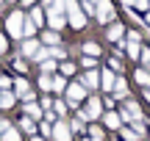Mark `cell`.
Instances as JSON below:
<instances>
[{
    "instance_id": "15",
    "label": "cell",
    "mask_w": 150,
    "mask_h": 141,
    "mask_svg": "<svg viewBox=\"0 0 150 141\" xmlns=\"http://www.w3.org/2000/svg\"><path fill=\"white\" fill-rule=\"evenodd\" d=\"M22 111H25L28 119H36V122H42V116H45V111L39 108V103H25V108H22Z\"/></svg>"
},
{
    "instance_id": "19",
    "label": "cell",
    "mask_w": 150,
    "mask_h": 141,
    "mask_svg": "<svg viewBox=\"0 0 150 141\" xmlns=\"http://www.w3.org/2000/svg\"><path fill=\"white\" fill-rule=\"evenodd\" d=\"M14 105H17L14 91H0V108H14Z\"/></svg>"
},
{
    "instance_id": "18",
    "label": "cell",
    "mask_w": 150,
    "mask_h": 141,
    "mask_svg": "<svg viewBox=\"0 0 150 141\" xmlns=\"http://www.w3.org/2000/svg\"><path fill=\"white\" fill-rule=\"evenodd\" d=\"M122 33H125V28L120 25V22H114V25L108 28V33H106V39H108V42H122Z\"/></svg>"
},
{
    "instance_id": "45",
    "label": "cell",
    "mask_w": 150,
    "mask_h": 141,
    "mask_svg": "<svg viewBox=\"0 0 150 141\" xmlns=\"http://www.w3.org/2000/svg\"><path fill=\"white\" fill-rule=\"evenodd\" d=\"M122 6H134V0H122Z\"/></svg>"
},
{
    "instance_id": "44",
    "label": "cell",
    "mask_w": 150,
    "mask_h": 141,
    "mask_svg": "<svg viewBox=\"0 0 150 141\" xmlns=\"http://www.w3.org/2000/svg\"><path fill=\"white\" fill-rule=\"evenodd\" d=\"M145 100H147V105H150V89H145Z\"/></svg>"
},
{
    "instance_id": "5",
    "label": "cell",
    "mask_w": 150,
    "mask_h": 141,
    "mask_svg": "<svg viewBox=\"0 0 150 141\" xmlns=\"http://www.w3.org/2000/svg\"><path fill=\"white\" fill-rule=\"evenodd\" d=\"M64 94H67V105L78 111V108H81V103H83V100H86V94H89V91H86V89L81 86V83H70Z\"/></svg>"
},
{
    "instance_id": "33",
    "label": "cell",
    "mask_w": 150,
    "mask_h": 141,
    "mask_svg": "<svg viewBox=\"0 0 150 141\" xmlns=\"http://www.w3.org/2000/svg\"><path fill=\"white\" fill-rule=\"evenodd\" d=\"M139 61H142V69H145V72H150V47H142Z\"/></svg>"
},
{
    "instance_id": "30",
    "label": "cell",
    "mask_w": 150,
    "mask_h": 141,
    "mask_svg": "<svg viewBox=\"0 0 150 141\" xmlns=\"http://www.w3.org/2000/svg\"><path fill=\"white\" fill-rule=\"evenodd\" d=\"M42 42L47 44V47H59V33H56V31H47V33H42Z\"/></svg>"
},
{
    "instance_id": "42",
    "label": "cell",
    "mask_w": 150,
    "mask_h": 141,
    "mask_svg": "<svg viewBox=\"0 0 150 141\" xmlns=\"http://www.w3.org/2000/svg\"><path fill=\"white\" fill-rule=\"evenodd\" d=\"M20 3H22V6H31V8H33V6H36V0H20Z\"/></svg>"
},
{
    "instance_id": "36",
    "label": "cell",
    "mask_w": 150,
    "mask_h": 141,
    "mask_svg": "<svg viewBox=\"0 0 150 141\" xmlns=\"http://www.w3.org/2000/svg\"><path fill=\"white\" fill-rule=\"evenodd\" d=\"M108 69H111L114 75H117V72H122V61H120V55H114V58L108 61Z\"/></svg>"
},
{
    "instance_id": "27",
    "label": "cell",
    "mask_w": 150,
    "mask_h": 141,
    "mask_svg": "<svg viewBox=\"0 0 150 141\" xmlns=\"http://www.w3.org/2000/svg\"><path fill=\"white\" fill-rule=\"evenodd\" d=\"M83 55L97 58V55H100V44H97V42H86V44H83Z\"/></svg>"
},
{
    "instance_id": "22",
    "label": "cell",
    "mask_w": 150,
    "mask_h": 141,
    "mask_svg": "<svg viewBox=\"0 0 150 141\" xmlns=\"http://www.w3.org/2000/svg\"><path fill=\"white\" fill-rule=\"evenodd\" d=\"M67 125H70V133H86V125H83V119H81L78 114H75Z\"/></svg>"
},
{
    "instance_id": "46",
    "label": "cell",
    "mask_w": 150,
    "mask_h": 141,
    "mask_svg": "<svg viewBox=\"0 0 150 141\" xmlns=\"http://www.w3.org/2000/svg\"><path fill=\"white\" fill-rule=\"evenodd\" d=\"M33 141H45V138H42V136H33Z\"/></svg>"
},
{
    "instance_id": "6",
    "label": "cell",
    "mask_w": 150,
    "mask_h": 141,
    "mask_svg": "<svg viewBox=\"0 0 150 141\" xmlns=\"http://www.w3.org/2000/svg\"><path fill=\"white\" fill-rule=\"evenodd\" d=\"M142 33L139 31H131V33H125V42H122V47H125V53H128V58H139V53H142Z\"/></svg>"
},
{
    "instance_id": "17",
    "label": "cell",
    "mask_w": 150,
    "mask_h": 141,
    "mask_svg": "<svg viewBox=\"0 0 150 141\" xmlns=\"http://www.w3.org/2000/svg\"><path fill=\"white\" fill-rule=\"evenodd\" d=\"M67 86H70V83H67V77L56 72V75H53V89H50V91H56V94H59V97H61V94L67 91Z\"/></svg>"
},
{
    "instance_id": "14",
    "label": "cell",
    "mask_w": 150,
    "mask_h": 141,
    "mask_svg": "<svg viewBox=\"0 0 150 141\" xmlns=\"http://www.w3.org/2000/svg\"><path fill=\"white\" fill-rule=\"evenodd\" d=\"M36 50H39V42H36V39H25L22 47H20V53H22V58H33Z\"/></svg>"
},
{
    "instance_id": "38",
    "label": "cell",
    "mask_w": 150,
    "mask_h": 141,
    "mask_svg": "<svg viewBox=\"0 0 150 141\" xmlns=\"http://www.w3.org/2000/svg\"><path fill=\"white\" fill-rule=\"evenodd\" d=\"M11 66H14L17 72H28V64H25L22 58H14V61H11Z\"/></svg>"
},
{
    "instance_id": "1",
    "label": "cell",
    "mask_w": 150,
    "mask_h": 141,
    "mask_svg": "<svg viewBox=\"0 0 150 141\" xmlns=\"http://www.w3.org/2000/svg\"><path fill=\"white\" fill-rule=\"evenodd\" d=\"M117 114H120V119H122V125H136V122H145L139 103H134V100H125V105H120Z\"/></svg>"
},
{
    "instance_id": "34",
    "label": "cell",
    "mask_w": 150,
    "mask_h": 141,
    "mask_svg": "<svg viewBox=\"0 0 150 141\" xmlns=\"http://www.w3.org/2000/svg\"><path fill=\"white\" fill-rule=\"evenodd\" d=\"M36 127H39V133H42V138H50V136H53V125H50V122H45V119H42Z\"/></svg>"
},
{
    "instance_id": "21",
    "label": "cell",
    "mask_w": 150,
    "mask_h": 141,
    "mask_svg": "<svg viewBox=\"0 0 150 141\" xmlns=\"http://www.w3.org/2000/svg\"><path fill=\"white\" fill-rule=\"evenodd\" d=\"M89 130V141H106V130H103L100 125H92V127H86Z\"/></svg>"
},
{
    "instance_id": "12",
    "label": "cell",
    "mask_w": 150,
    "mask_h": 141,
    "mask_svg": "<svg viewBox=\"0 0 150 141\" xmlns=\"http://www.w3.org/2000/svg\"><path fill=\"white\" fill-rule=\"evenodd\" d=\"M103 127H108V130H120L122 127V119H120L117 111H106L103 114Z\"/></svg>"
},
{
    "instance_id": "9",
    "label": "cell",
    "mask_w": 150,
    "mask_h": 141,
    "mask_svg": "<svg viewBox=\"0 0 150 141\" xmlns=\"http://www.w3.org/2000/svg\"><path fill=\"white\" fill-rule=\"evenodd\" d=\"M45 17H47V22H50V31H61V28L67 25V17H64V11L53 8V6H50V8L45 11Z\"/></svg>"
},
{
    "instance_id": "8",
    "label": "cell",
    "mask_w": 150,
    "mask_h": 141,
    "mask_svg": "<svg viewBox=\"0 0 150 141\" xmlns=\"http://www.w3.org/2000/svg\"><path fill=\"white\" fill-rule=\"evenodd\" d=\"M95 17H97V22H111L114 20L111 0H97V3H95Z\"/></svg>"
},
{
    "instance_id": "31",
    "label": "cell",
    "mask_w": 150,
    "mask_h": 141,
    "mask_svg": "<svg viewBox=\"0 0 150 141\" xmlns=\"http://www.w3.org/2000/svg\"><path fill=\"white\" fill-rule=\"evenodd\" d=\"M36 86L42 89V91H50V89H53V75H39Z\"/></svg>"
},
{
    "instance_id": "26",
    "label": "cell",
    "mask_w": 150,
    "mask_h": 141,
    "mask_svg": "<svg viewBox=\"0 0 150 141\" xmlns=\"http://www.w3.org/2000/svg\"><path fill=\"white\" fill-rule=\"evenodd\" d=\"M28 20H31L33 25L39 28V25H42V22H45V11H42V8H36V6H33V8H31V14H28Z\"/></svg>"
},
{
    "instance_id": "24",
    "label": "cell",
    "mask_w": 150,
    "mask_h": 141,
    "mask_svg": "<svg viewBox=\"0 0 150 141\" xmlns=\"http://www.w3.org/2000/svg\"><path fill=\"white\" fill-rule=\"evenodd\" d=\"M0 141H20V130H17L14 125H8L3 130V136H0Z\"/></svg>"
},
{
    "instance_id": "35",
    "label": "cell",
    "mask_w": 150,
    "mask_h": 141,
    "mask_svg": "<svg viewBox=\"0 0 150 141\" xmlns=\"http://www.w3.org/2000/svg\"><path fill=\"white\" fill-rule=\"evenodd\" d=\"M33 61H39V64L50 61V47H39V50H36V55H33Z\"/></svg>"
},
{
    "instance_id": "3",
    "label": "cell",
    "mask_w": 150,
    "mask_h": 141,
    "mask_svg": "<svg viewBox=\"0 0 150 141\" xmlns=\"http://www.w3.org/2000/svg\"><path fill=\"white\" fill-rule=\"evenodd\" d=\"M22 28H25V14L14 8L6 17V33H8L11 39H22Z\"/></svg>"
},
{
    "instance_id": "37",
    "label": "cell",
    "mask_w": 150,
    "mask_h": 141,
    "mask_svg": "<svg viewBox=\"0 0 150 141\" xmlns=\"http://www.w3.org/2000/svg\"><path fill=\"white\" fill-rule=\"evenodd\" d=\"M95 64H97V58H89V55L81 58V66H83V69H95Z\"/></svg>"
},
{
    "instance_id": "40",
    "label": "cell",
    "mask_w": 150,
    "mask_h": 141,
    "mask_svg": "<svg viewBox=\"0 0 150 141\" xmlns=\"http://www.w3.org/2000/svg\"><path fill=\"white\" fill-rule=\"evenodd\" d=\"M6 47H8V39H6V33H0V53H6Z\"/></svg>"
},
{
    "instance_id": "32",
    "label": "cell",
    "mask_w": 150,
    "mask_h": 141,
    "mask_svg": "<svg viewBox=\"0 0 150 141\" xmlns=\"http://www.w3.org/2000/svg\"><path fill=\"white\" fill-rule=\"evenodd\" d=\"M39 66H42V75H56V69H59V61L50 58V61H45V64H39Z\"/></svg>"
},
{
    "instance_id": "29",
    "label": "cell",
    "mask_w": 150,
    "mask_h": 141,
    "mask_svg": "<svg viewBox=\"0 0 150 141\" xmlns=\"http://www.w3.org/2000/svg\"><path fill=\"white\" fill-rule=\"evenodd\" d=\"M59 75H64V77L67 75H75V64H72V61H67V58L59 61Z\"/></svg>"
},
{
    "instance_id": "41",
    "label": "cell",
    "mask_w": 150,
    "mask_h": 141,
    "mask_svg": "<svg viewBox=\"0 0 150 141\" xmlns=\"http://www.w3.org/2000/svg\"><path fill=\"white\" fill-rule=\"evenodd\" d=\"M6 127H8V122H6L3 116H0V136H3V130H6Z\"/></svg>"
},
{
    "instance_id": "4",
    "label": "cell",
    "mask_w": 150,
    "mask_h": 141,
    "mask_svg": "<svg viewBox=\"0 0 150 141\" xmlns=\"http://www.w3.org/2000/svg\"><path fill=\"white\" fill-rule=\"evenodd\" d=\"M75 114H78L83 122H92V119H97V116H103V103H100L97 97H89V100L83 103V108H78Z\"/></svg>"
},
{
    "instance_id": "11",
    "label": "cell",
    "mask_w": 150,
    "mask_h": 141,
    "mask_svg": "<svg viewBox=\"0 0 150 141\" xmlns=\"http://www.w3.org/2000/svg\"><path fill=\"white\" fill-rule=\"evenodd\" d=\"M70 136H72V133H70V125H67L64 119L53 122V136H50L53 141H70Z\"/></svg>"
},
{
    "instance_id": "39",
    "label": "cell",
    "mask_w": 150,
    "mask_h": 141,
    "mask_svg": "<svg viewBox=\"0 0 150 141\" xmlns=\"http://www.w3.org/2000/svg\"><path fill=\"white\" fill-rule=\"evenodd\" d=\"M134 8H139V11H147V8H150V0H134Z\"/></svg>"
},
{
    "instance_id": "10",
    "label": "cell",
    "mask_w": 150,
    "mask_h": 141,
    "mask_svg": "<svg viewBox=\"0 0 150 141\" xmlns=\"http://www.w3.org/2000/svg\"><path fill=\"white\" fill-rule=\"evenodd\" d=\"M78 83L86 89V91H95V89H100V72H97V69H86Z\"/></svg>"
},
{
    "instance_id": "23",
    "label": "cell",
    "mask_w": 150,
    "mask_h": 141,
    "mask_svg": "<svg viewBox=\"0 0 150 141\" xmlns=\"http://www.w3.org/2000/svg\"><path fill=\"white\" fill-rule=\"evenodd\" d=\"M134 80L139 83L142 89H150V72H145V69H136V72H134Z\"/></svg>"
},
{
    "instance_id": "2",
    "label": "cell",
    "mask_w": 150,
    "mask_h": 141,
    "mask_svg": "<svg viewBox=\"0 0 150 141\" xmlns=\"http://www.w3.org/2000/svg\"><path fill=\"white\" fill-rule=\"evenodd\" d=\"M64 17L70 20V25L75 31H81V28L86 25V14H83V8H81L75 0H64Z\"/></svg>"
},
{
    "instance_id": "20",
    "label": "cell",
    "mask_w": 150,
    "mask_h": 141,
    "mask_svg": "<svg viewBox=\"0 0 150 141\" xmlns=\"http://www.w3.org/2000/svg\"><path fill=\"white\" fill-rule=\"evenodd\" d=\"M120 136H122L125 141H142V136L134 130V127H128V125H122V127H120Z\"/></svg>"
},
{
    "instance_id": "25",
    "label": "cell",
    "mask_w": 150,
    "mask_h": 141,
    "mask_svg": "<svg viewBox=\"0 0 150 141\" xmlns=\"http://www.w3.org/2000/svg\"><path fill=\"white\" fill-rule=\"evenodd\" d=\"M20 130H25V133H31V136H36V122L28 119V116H22V119H20Z\"/></svg>"
},
{
    "instance_id": "47",
    "label": "cell",
    "mask_w": 150,
    "mask_h": 141,
    "mask_svg": "<svg viewBox=\"0 0 150 141\" xmlns=\"http://www.w3.org/2000/svg\"><path fill=\"white\" fill-rule=\"evenodd\" d=\"M0 3H3V0H0Z\"/></svg>"
},
{
    "instance_id": "13",
    "label": "cell",
    "mask_w": 150,
    "mask_h": 141,
    "mask_svg": "<svg viewBox=\"0 0 150 141\" xmlns=\"http://www.w3.org/2000/svg\"><path fill=\"white\" fill-rule=\"evenodd\" d=\"M114 80H117V75H114L111 69H103L100 72V89H103V91H114Z\"/></svg>"
},
{
    "instance_id": "43",
    "label": "cell",
    "mask_w": 150,
    "mask_h": 141,
    "mask_svg": "<svg viewBox=\"0 0 150 141\" xmlns=\"http://www.w3.org/2000/svg\"><path fill=\"white\" fill-rule=\"evenodd\" d=\"M142 22H145V25H150V11H145V17H142Z\"/></svg>"
},
{
    "instance_id": "28",
    "label": "cell",
    "mask_w": 150,
    "mask_h": 141,
    "mask_svg": "<svg viewBox=\"0 0 150 141\" xmlns=\"http://www.w3.org/2000/svg\"><path fill=\"white\" fill-rule=\"evenodd\" d=\"M53 114L59 119H64L67 116V100H53Z\"/></svg>"
},
{
    "instance_id": "16",
    "label": "cell",
    "mask_w": 150,
    "mask_h": 141,
    "mask_svg": "<svg viewBox=\"0 0 150 141\" xmlns=\"http://www.w3.org/2000/svg\"><path fill=\"white\" fill-rule=\"evenodd\" d=\"M114 100H128V83H125V77L114 80Z\"/></svg>"
},
{
    "instance_id": "7",
    "label": "cell",
    "mask_w": 150,
    "mask_h": 141,
    "mask_svg": "<svg viewBox=\"0 0 150 141\" xmlns=\"http://www.w3.org/2000/svg\"><path fill=\"white\" fill-rule=\"evenodd\" d=\"M14 97L25 100V103H36V91L31 89V83H28L25 77H17L14 80Z\"/></svg>"
}]
</instances>
